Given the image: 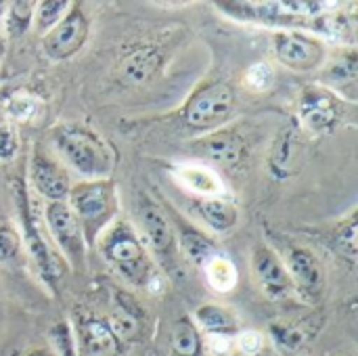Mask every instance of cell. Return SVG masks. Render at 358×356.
Here are the masks:
<instances>
[{
  "mask_svg": "<svg viewBox=\"0 0 358 356\" xmlns=\"http://www.w3.org/2000/svg\"><path fill=\"white\" fill-rule=\"evenodd\" d=\"M71 212L82 229L84 241L94 243L111 225L117 212L115 187L111 180H88L69 189Z\"/></svg>",
  "mask_w": 358,
  "mask_h": 356,
  "instance_id": "1",
  "label": "cell"
},
{
  "mask_svg": "<svg viewBox=\"0 0 358 356\" xmlns=\"http://www.w3.org/2000/svg\"><path fill=\"white\" fill-rule=\"evenodd\" d=\"M57 149L61 157L90 180H105L111 168V157L105 143L80 124L61 126L57 130Z\"/></svg>",
  "mask_w": 358,
  "mask_h": 356,
  "instance_id": "2",
  "label": "cell"
},
{
  "mask_svg": "<svg viewBox=\"0 0 358 356\" xmlns=\"http://www.w3.org/2000/svg\"><path fill=\"white\" fill-rule=\"evenodd\" d=\"M103 252L107 260L134 285H147L151 277V262L147 250L128 225L105 229Z\"/></svg>",
  "mask_w": 358,
  "mask_h": 356,
  "instance_id": "3",
  "label": "cell"
},
{
  "mask_svg": "<svg viewBox=\"0 0 358 356\" xmlns=\"http://www.w3.org/2000/svg\"><path fill=\"white\" fill-rule=\"evenodd\" d=\"M235 105V92L227 82H214L191 97L185 107V120L193 128H210L224 120Z\"/></svg>",
  "mask_w": 358,
  "mask_h": 356,
  "instance_id": "4",
  "label": "cell"
},
{
  "mask_svg": "<svg viewBox=\"0 0 358 356\" xmlns=\"http://www.w3.org/2000/svg\"><path fill=\"white\" fill-rule=\"evenodd\" d=\"M86 38H88V19L78 6H73L63 15V19L55 27L46 31L44 50L50 59L61 61L78 52L86 42Z\"/></svg>",
  "mask_w": 358,
  "mask_h": 356,
  "instance_id": "5",
  "label": "cell"
},
{
  "mask_svg": "<svg viewBox=\"0 0 358 356\" xmlns=\"http://www.w3.org/2000/svg\"><path fill=\"white\" fill-rule=\"evenodd\" d=\"M275 52L279 61L296 71H308L325 59V46L300 31H279L275 36Z\"/></svg>",
  "mask_w": 358,
  "mask_h": 356,
  "instance_id": "6",
  "label": "cell"
},
{
  "mask_svg": "<svg viewBox=\"0 0 358 356\" xmlns=\"http://www.w3.org/2000/svg\"><path fill=\"white\" fill-rule=\"evenodd\" d=\"M46 225L50 229L52 239L65 252V256L71 262H82L84 258V235L82 229L71 212V208L65 201H48L46 212H44Z\"/></svg>",
  "mask_w": 358,
  "mask_h": 356,
  "instance_id": "7",
  "label": "cell"
},
{
  "mask_svg": "<svg viewBox=\"0 0 358 356\" xmlns=\"http://www.w3.org/2000/svg\"><path fill=\"white\" fill-rule=\"evenodd\" d=\"M252 271L260 290L271 300H283L292 294L294 283L285 264L268 248H256L252 254Z\"/></svg>",
  "mask_w": 358,
  "mask_h": 356,
  "instance_id": "8",
  "label": "cell"
},
{
  "mask_svg": "<svg viewBox=\"0 0 358 356\" xmlns=\"http://www.w3.org/2000/svg\"><path fill=\"white\" fill-rule=\"evenodd\" d=\"M29 176L36 191L48 201H63L69 195V174L67 170L44 153H36L29 166Z\"/></svg>",
  "mask_w": 358,
  "mask_h": 356,
  "instance_id": "9",
  "label": "cell"
},
{
  "mask_svg": "<svg viewBox=\"0 0 358 356\" xmlns=\"http://www.w3.org/2000/svg\"><path fill=\"white\" fill-rule=\"evenodd\" d=\"M138 220H141V229L145 233V239L149 241V245L153 248L155 254L166 256L174 250V233H172L168 218L147 197H141Z\"/></svg>",
  "mask_w": 358,
  "mask_h": 356,
  "instance_id": "10",
  "label": "cell"
},
{
  "mask_svg": "<svg viewBox=\"0 0 358 356\" xmlns=\"http://www.w3.org/2000/svg\"><path fill=\"white\" fill-rule=\"evenodd\" d=\"M285 269L292 277V283L300 292H304L306 296L308 294L317 296L323 290V281H325L323 269H321L319 260L308 250L292 248L287 252V266Z\"/></svg>",
  "mask_w": 358,
  "mask_h": 356,
  "instance_id": "11",
  "label": "cell"
},
{
  "mask_svg": "<svg viewBox=\"0 0 358 356\" xmlns=\"http://www.w3.org/2000/svg\"><path fill=\"white\" fill-rule=\"evenodd\" d=\"M300 118L306 128L315 132H325L338 122V105L327 90L308 88L300 105Z\"/></svg>",
  "mask_w": 358,
  "mask_h": 356,
  "instance_id": "12",
  "label": "cell"
},
{
  "mask_svg": "<svg viewBox=\"0 0 358 356\" xmlns=\"http://www.w3.org/2000/svg\"><path fill=\"white\" fill-rule=\"evenodd\" d=\"M78 353L80 356H117L120 340L113 336L107 321L88 319L78 327Z\"/></svg>",
  "mask_w": 358,
  "mask_h": 356,
  "instance_id": "13",
  "label": "cell"
},
{
  "mask_svg": "<svg viewBox=\"0 0 358 356\" xmlns=\"http://www.w3.org/2000/svg\"><path fill=\"white\" fill-rule=\"evenodd\" d=\"M195 208L201 214L203 222L216 233L231 231L237 225V218H239L237 208L231 201L220 199V197H199L195 201Z\"/></svg>",
  "mask_w": 358,
  "mask_h": 356,
  "instance_id": "14",
  "label": "cell"
},
{
  "mask_svg": "<svg viewBox=\"0 0 358 356\" xmlns=\"http://www.w3.org/2000/svg\"><path fill=\"white\" fill-rule=\"evenodd\" d=\"M203 147L206 153L222 166H235L243 157V141L233 130L214 132L203 141Z\"/></svg>",
  "mask_w": 358,
  "mask_h": 356,
  "instance_id": "15",
  "label": "cell"
},
{
  "mask_svg": "<svg viewBox=\"0 0 358 356\" xmlns=\"http://www.w3.org/2000/svg\"><path fill=\"white\" fill-rule=\"evenodd\" d=\"M176 174L189 191L199 193L201 197H216L224 191L222 180L206 166H180Z\"/></svg>",
  "mask_w": 358,
  "mask_h": 356,
  "instance_id": "16",
  "label": "cell"
},
{
  "mask_svg": "<svg viewBox=\"0 0 358 356\" xmlns=\"http://www.w3.org/2000/svg\"><path fill=\"white\" fill-rule=\"evenodd\" d=\"M124 76L132 82H145L149 80L157 67H159V52L153 46H143L136 48L134 52H130L124 59Z\"/></svg>",
  "mask_w": 358,
  "mask_h": 356,
  "instance_id": "17",
  "label": "cell"
},
{
  "mask_svg": "<svg viewBox=\"0 0 358 356\" xmlns=\"http://www.w3.org/2000/svg\"><path fill=\"white\" fill-rule=\"evenodd\" d=\"M170 346H172V353L176 356H199L201 338H199V332L191 319L182 317L172 325Z\"/></svg>",
  "mask_w": 358,
  "mask_h": 356,
  "instance_id": "18",
  "label": "cell"
},
{
  "mask_svg": "<svg viewBox=\"0 0 358 356\" xmlns=\"http://www.w3.org/2000/svg\"><path fill=\"white\" fill-rule=\"evenodd\" d=\"M195 319L201 327H206L208 336H229L237 329V319L233 317V313L216 304L201 306Z\"/></svg>",
  "mask_w": 358,
  "mask_h": 356,
  "instance_id": "19",
  "label": "cell"
},
{
  "mask_svg": "<svg viewBox=\"0 0 358 356\" xmlns=\"http://www.w3.org/2000/svg\"><path fill=\"white\" fill-rule=\"evenodd\" d=\"M206 277H208V283L216 290V292H231L235 285H237V269L235 264L231 262L229 256H222V254H214L206 264Z\"/></svg>",
  "mask_w": 358,
  "mask_h": 356,
  "instance_id": "20",
  "label": "cell"
},
{
  "mask_svg": "<svg viewBox=\"0 0 358 356\" xmlns=\"http://www.w3.org/2000/svg\"><path fill=\"white\" fill-rule=\"evenodd\" d=\"M107 325L120 342L134 340L141 332V315L136 313V308H130L124 300H120V304L113 308Z\"/></svg>",
  "mask_w": 358,
  "mask_h": 356,
  "instance_id": "21",
  "label": "cell"
},
{
  "mask_svg": "<svg viewBox=\"0 0 358 356\" xmlns=\"http://www.w3.org/2000/svg\"><path fill=\"white\" fill-rule=\"evenodd\" d=\"M180 245H182L185 254H187L195 264H201V266L216 254L214 243H212L206 235H201V233H197V231H182Z\"/></svg>",
  "mask_w": 358,
  "mask_h": 356,
  "instance_id": "22",
  "label": "cell"
},
{
  "mask_svg": "<svg viewBox=\"0 0 358 356\" xmlns=\"http://www.w3.org/2000/svg\"><path fill=\"white\" fill-rule=\"evenodd\" d=\"M67 6H69V2H65V0L40 2L38 4V15H36L38 29H50V27H55L63 19V15L67 13Z\"/></svg>",
  "mask_w": 358,
  "mask_h": 356,
  "instance_id": "23",
  "label": "cell"
},
{
  "mask_svg": "<svg viewBox=\"0 0 358 356\" xmlns=\"http://www.w3.org/2000/svg\"><path fill=\"white\" fill-rule=\"evenodd\" d=\"M34 17V2H13L8 8V29L13 34H23Z\"/></svg>",
  "mask_w": 358,
  "mask_h": 356,
  "instance_id": "24",
  "label": "cell"
},
{
  "mask_svg": "<svg viewBox=\"0 0 358 356\" xmlns=\"http://www.w3.org/2000/svg\"><path fill=\"white\" fill-rule=\"evenodd\" d=\"M21 250V235L8 227V225H0V262H8L13 260Z\"/></svg>",
  "mask_w": 358,
  "mask_h": 356,
  "instance_id": "25",
  "label": "cell"
},
{
  "mask_svg": "<svg viewBox=\"0 0 358 356\" xmlns=\"http://www.w3.org/2000/svg\"><path fill=\"white\" fill-rule=\"evenodd\" d=\"M245 82L254 90H266L273 84V71H271V67L266 63H256V65H252L248 69Z\"/></svg>",
  "mask_w": 358,
  "mask_h": 356,
  "instance_id": "26",
  "label": "cell"
},
{
  "mask_svg": "<svg viewBox=\"0 0 358 356\" xmlns=\"http://www.w3.org/2000/svg\"><path fill=\"white\" fill-rule=\"evenodd\" d=\"M19 143H17V134L8 124H0V159L8 162L17 155Z\"/></svg>",
  "mask_w": 358,
  "mask_h": 356,
  "instance_id": "27",
  "label": "cell"
},
{
  "mask_svg": "<svg viewBox=\"0 0 358 356\" xmlns=\"http://www.w3.org/2000/svg\"><path fill=\"white\" fill-rule=\"evenodd\" d=\"M296 149H298V145H296V136H294V132H283V136H281V141L277 143V153H275V164H277V168H283L294 155H296Z\"/></svg>",
  "mask_w": 358,
  "mask_h": 356,
  "instance_id": "28",
  "label": "cell"
},
{
  "mask_svg": "<svg viewBox=\"0 0 358 356\" xmlns=\"http://www.w3.org/2000/svg\"><path fill=\"white\" fill-rule=\"evenodd\" d=\"M340 248L346 252V256H348L350 260H355V256H357V220H355V218H352L346 227H342Z\"/></svg>",
  "mask_w": 358,
  "mask_h": 356,
  "instance_id": "29",
  "label": "cell"
},
{
  "mask_svg": "<svg viewBox=\"0 0 358 356\" xmlns=\"http://www.w3.org/2000/svg\"><path fill=\"white\" fill-rule=\"evenodd\" d=\"M52 336H55L52 340H55V346H57V355L73 356V338H71V332H69L67 325L55 327Z\"/></svg>",
  "mask_w": 358,
  "mask_h": 356,
  "instance_id": "30",
  "label": "cell"
},
{
  "mask_svg": "<svg viewBox=\"0 0 358 356\" xmlns=\"http://www.w3.org/2000/svg\"><path fill=\"white\" fill-rule=\"evenodd\" d=\"M260 348H262V336H260V334H256V332H243V334L239 336V350H241L243 355H258Z\"/></svg>",
  "mask_w": 358,
  "mask_h": 356,
  "instance_id": "31",
  "label": "cell"
},
{
  "mask_svg": "<svg viewBox=\"0 0 358 356\" xmlns=\"http://www.w3.org/2000/svg\"><path fill=\"white\" fill-rule=\"evenodd\" d=\"M27 356H55V355H50L48 350H34V353H29Z\"/></svg>",
  "mask_w": 358,
  "mask_h": 356,
  "instance_id": "32",
  "label": "cell"
},
{
  "mask_svg": "<svg viewBox=\"0 0 358 356\" xmlns=\"http://www.w3.org/2000/svg\"><path fill=\"white\" fill-rule=\"evenodd\" d=\"M2 13H4V2H0V17H2Z\"/></svg>",
  "mask_w": 358,
  "mask_h": 356,
  "instance_id": "33",
  "label": "cell"
},
{
  "mask_svg": "<svg viewBox=\"0 0 358 356\" xmlns=\"http://www.w3.org/2000/svg\"><path fill=\"white\" fill-rule=\"evenodd\" d=\"M350 356H352V355H350Z\"/></svg>",
  "mask_w": 358,
  "mask_h": 356,
  "instance_id": "34",
  "label": "cell"
}]
</instances>
